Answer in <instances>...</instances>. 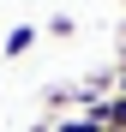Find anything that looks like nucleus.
<instances>
[{"label":"nucleus","mask_w":126,"mask_h":132,"mask_svg":"<svg viewBox=\"0 0 126 132\" xmlns=\"http://www.w3.org/2000/svg\"><path fill=\"white\" fill-rule=\"evenodd\" d=\"M54 132H108L96 114H66V120H54Z\"/></svg>","instance_id":"obj_3"},{"label":"nucleus","mask_w":126,"mask_h":132,"mask_svg":"<svg viewBox=\"0 0 126 132\" xmlns=\"http://www.w3.org/2000/svg\"><path fill=\"white\" fill-rule=\"evenodd\" d=\"M30 48H36V24H12L6 42H0V54H6V60H24Z\"/></svg>","instance_id":"obj_2"},{"label":"nucleus","mask_w":126,"mask_h":132,"mask_svg":"<svg viewBox=\"0 0 126 132\" xmlns=\"http://www.w3.org/2000/svg\"><path fill=\"white\" fill-rule=\"evenodd\" d=\"M84 114H96L108 132H126V96H108V102H84Z\"/></svg>","instance_id":"obj_1"},{"label":"nucleus","mask_w":126,"mask_h":132,"mask_svg":"<svg viewBox=\"0 0 126 132\" xmlns=\"http://www.w3.org/2000/svg\"><path fill=\"white\" fill-rule=\"evenodd\" d=\"M72 30H78V24H72L66 12H54V18H48V36H72Z\"/></svg>","instance_id":"obj_4"},{"label":"nucleus","mask_w":126,"mask_h":132,"mask_svg":"<svg viewBox=\"0 0 126 132\" xmlns=\"http://www.w3.org/2000/svg\"><path fill=\"white\" fill-rule=\"evenodd\" d=\"M114 96H126V72H120V90H114Z\"/></svg>","instance_id":"obj_5"}]
</instances>
